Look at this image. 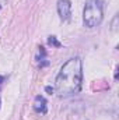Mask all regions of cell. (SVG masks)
<instances>
[{
	"label": "cell",
	"instance_id": "obj_4",
	"mask_svg": "<svg viewBox=\"0 0 119 120\" xmlns=\"http://www.w3.org/2000/svg\"><path fill=\"white\" fill-rule=\"evenodd\" d=\"M34 110L38 113H46V99L42 95L35 96L34 101Z\"/></svg>",
	"mask_w": 119,
	"mask_h": 120
},
{
	"label": "cell",
	"instance_id": "obj_1",
	"mask_svg": "<svg viewBox=\"0 0 119 120\" xmlns=\"http://www.w3.org/2000/svg\"><path fill=\"white\" fill-rule=\"evenodd\" d=\"M83 81V63L80 57L69 59L60 68L55 80V90L60 96L77 94Z\"/></svg>",
	"mask_w": 119,
	"mask_h": 120
},
{
	"label": "cell",
	"instance_id": "obj_5",
	"mask_svg": "<svg viewBox=\"0 0 119 120\" xmlns=\"http://www.w3.org/2000/svg\"><path fill=\"white\" fill-rule=\"evenodd\" d=\"M48 43H49L51 46H53V48H60V46H62V43L58 41L56 36H49V38H48Z\"/></svg>",
	"mask_w": 119,
	"mask_h": 120
},
{
	"label": "cell",
	"instance_id": "obj_9",
	"mask_svg": "<svg viewBox=\"0 0 119 120\" xmlns=\"http://www.w3.org/2000/svg\"><path fill=\"white\" fill-rule=\"evenodd\" d=\"M3 81H4V77H3V75H0V84H1Z\"/></svg>",
	"mask_w": 119,
	"mask_h": 120
},
{
	"label": "cell",
	"instance_id": "obj_7",
	"mask_svg": "<svg viewBox=\"0 0 119 120\" xmlns=\"http://www.w3.org/2000/svg\"><path fill=\"white\" fill-rule=\"evenodd\" d=\"M45 91H46V92H49V94H53V88H52V87H45Z\"/></svg>",
	"mask_w": 119,
	"mask_h": 120
},
{
	"label": "cell",
	"instance_id": "obj_8",
	"mask_svg": "<svg viewBox=\"0 0 119 120\" xmlns=\"http://www.w3.org/2000/svg\"><path fill=\"white\" fill-rule=\"evenodd\" d=\"M118 71H119V68L116 67V70H115V80H118Z\"/></svg>",
	"mask_w": 119,
	"mask_h": 120
},
{
	"label": "cell",
	"instance_id": "obj_2",
	"mask_svg": "<svg viewBox=\"0 0 119 120\" xmlns=\"http://www.w3.org/2000/svg\"><path fill=\"white\" fill-rule=\"evenodd\" d=\"M104 11L101 0H87L83 11V22L87 28H95L102 22Z\"/></svg>",
	"mask_w": 119,
	"mask_h": 120
},
{
	"label": "cell",
	"instance_id": "obj_6",
	"mask_svg": "<svg viewBox=\"0 0 119 120\" xmlns=\"http://www.w3.org/2000/svg\"><path fill=\"white\" fill-rule=\"evenodd\" d=\"M116 21H118V17H115L114 18V22H112V30L116 31Z\"/></svg>",
	"mask_w": 119,
	"mask_h": 120
},
{
	"label": "cell",
	"instance_id": "obj_3",
	"mask_svg": "<svg viewBox=\"0 0 119 120\" xmlns=\"http://www.w3.org/2000/svg\"><path fill=\"white\" fill-rule=\"evenodd\" d=\"M58 13L60 20L67 21L71 15V3L70 0H58Z\"/></svg>",
	"mask_w": 119,
	"mask_h": 120
}]
</instances>
